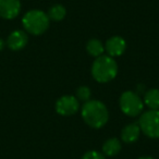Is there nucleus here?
I'll use <instances>...</instances> for the list:
<instances>
[{"instance_id":"9d476101","label":"nucleus","mask_w":159,"mask_h":159,"mask_svg":"<svg viewBox=\"0 0 159 159\" xmlns=\"http://www.w3.org/2000/svg\"><path fill=\"white\" fill-rule=\"evenodd\" d=\"M139 134H141V128H139L137 122H133L128 125H125L122 129L121 139L124 143H134L139 139Z\"/></svg>"},{"instance_id":"4468645a","label":"nucleus","mask_w":159,"mask_h":159,"mask_svg":"<svg viewBox=\"0 0 159 159\" xmlns=\"http://www.w3.org/2000/svg\"><path fill=\"white\" fill-rule=\"evenodd\" d=\"M66 13V8H64L63 6L55 5L48 10V13H47V16H48L49 20L57 21V22H58V21H61L62 19H64Z\"/></svg>"},{"instance_id":"0eeeda50","label":"nucleus","mask_w":159,"mask_h":159,"mask_svg":"<svg viewBox=\"0 0 159 159\" xmlns=\"http://www.w3.org/2000/svg\"><path fill=\"white\" fill-rule=\"evenodd\" d=\"M20 0H0V18L12 20L20 13Z\"/></svg>"},{"instance_id":"423d86ee","label":"nucleus","mask_w":159,"mask_h":159,"mask_svg":"<svg viewBox=\"0 0 159 159\" xmlns=\"http://www.w3.org/2000/svg\"><path fill=\"white\" fill-rule=\"evenodd\" d=\"M80 109V102L76 97L71 95H64L60 97L56 102V111L60 116L69 117L75 115Z\"/></svg>"},{"instance_id":"f257e3e1","label":"nucleus","mask_w":159,"mask_h":159,"mask_svg":"<svg viewBox=\"0 0 159 159\" xmlns=\"http://www.w3.org/2000/svg\"><path fill=\"white\" fill-rule=\"evenodd\" d=\"M82 118L87 125L100 129L108 122L109 113L107 107L99 100H89L82 107Z\"/></svg>"},{"instance_id":"2eb2a0df","label":"nucleus","mask_w":159,"mask_h":159,"mask_svg":"<svg viewBox=\"0 0 159 159\" xmlns=\"http://www.w3.org/2000/svg\"><path fill=\"white\" fill-rule=\"evenodd\" d=\"M91 95L92 92L89 87L87 86H80L76 89V98L79 102H89V100H91Z\"/></svg>"},{"instance_id":"f8f14e48","label":"nucleus","mask_w":159,"mask_h":159,"mask_svg":"<svg viewBox=\"0 0 159 159\" xmlns=\"http://www.w3.org/2000/svg\"><path fill=\"white\" fill-rule=\"evenodd\" d=\"M144 102L150 110H159V89H152L146 92Z\"/></svg>"},{"instance_id":"f3484780","label":"nucleus","mask_w":159,"mask_h":159,"mask_svg":"<svg viewBox=\"0 0 159 159\" xmlns=\"http://www.w3.org/2000/svg\"><path fill=\"white\" fill-rule=\"evenodd\" d=\"M3 48H5V42L2 39H0V51L2 50Z\"/></svg>"},{"instance_id":"7ed1b4c3","label":"nucleus","mask_w":159,"mask_h":159,"mask_svg":"<svg viewBox=\"0 0 159 159\" xmlns=\"http://www.w3.org/2000/svg\"><path fill=\"white\" fill-rule=\"evenodd\" d=\"M49 20L47 13L42 10H30L22 19L23 27L27 33L32 35H42L49 27Z\"/></svg>"},{"instance_id":"f03ea898","label":"nucleus","mask_w":159,"mask_h":159,"mask_svg":"<svg viewBox=\"0 0 159 159\" xmlns=\"http://www.w3.org/2000/svg\"><path fill=\"white\" fill-rule=\"evenodd\" d=\"M118 66L112 57L110 56H100L97 57L92 66V75L99 83L110 82L117 76Z\"/></svg>"},{"instance_id":"dca6fc26","label":"nucleus","mask_w":159,"mask_h":159,"mask_svg":"<svg viewBox=\"0 0 159 159\" xmlns=\"http://www.w3.org/2000/svg\"><path fill=\"white\" fill-rule=\"evenodd\" d=\"M82 159H105V156L96 150H89L83 155Z\"/></svg>"},{"instance_id":"39448f33","label":"nucleus","mask_w":159,"mask_h":159,"mask_svg":"<svg viewBox=\"0 0 159 159\" xmlns=\"http://www.w3.org/2000/svg\"><path fill=\"white\" fill-rule=\"evenodd\" d=\"M141 132L150 139H159V110H148L141 113L139 119Z\"/></svg>"},{"instance_id":"1a4fd4ad","label":"nucleus","mask_w":159,"mask_h":159,"mask_svg":"<svg viewBox=\"0 0 159 159\" xmlns=\"http://www.w3.org/2000/svg\"><path fill=\"white\" fill-rule=\"evenodd\" d=\"M27 42H29L27 34L25 32L18 30V31L12 32L9 35V37L7 39V45L11 50L18 51L24 48L27 45Z\"/></svg>"},{"instance_id":"20e7f679","label":"nucleus","mask_w":159,"mask_h":159,"mask_svg":"<svg viewBox=\"0 0 159 159\" xmlns=\"http://www.w3.org/2000/svg\"><path fill=\"white\" fill-rule=\"evenodd\" d=\"M119 104L122 112L129 117H137L141 115L144 108L143 100L136 93L132 91L122 93V95L120 96Z\"/></svg>"},{"instance_id":"a211bd4d","label":"nucleus","mask_w":159,"mask_h":159,"mask_svg":"<svg viewBox=\"0 0 159 159\" xmlns=\"http://www.w3.org/2000/svg\"><path fill=\"white\" fill-rule=\"evenodd\" d=\"M137 159H154V158H152V157H139Z\"/></svg>"},{"instance_id":"6e6552de","label":"nucleus","mask_w":159,"mask_h":159,"mask_svg":"<svg viewBox=\"0 0 159 159\" xmlns=\"http://www.w3.org/2000/svg\"><path fill=\"white\" fill-rule=\"evenodd\" d=\"M126 48V43L121 36H112L106 42L105 51H107L110 57H119L124 52Z\"/></svg>"},{"instance_id":"ddd939ff","label":"nucleus","mask_w":159,"mask_h":159,"mask_svg":"<svg viewBox=\"0 0 159 159\" xmlns=\"http://www.w3.org/2000/svg\"><path fill=\"white\" fill-rule=\"evenodd\" d=\"M86 50L92 57H100L102 56L105 51V46L102 45V43L99 39H91L87 42L86 44Z\"/></svg>"},{"instance_id":"9b49d317","label":"nucleus","mask_w":159,"mask_h":159,"mask_svg":"<svg viewBox=\"0 0 159 159\" xmlns=\"http://www.w3.org/2000/svg\"><path fill=\"white\" fill-rule=\"evenodd\" d=\"M121 143L118 139L112 137V139H107L102 145V154L104 156L107 157H112L116 156L117 154H119L121 150Z\"/></svg>"}]
</instances>
